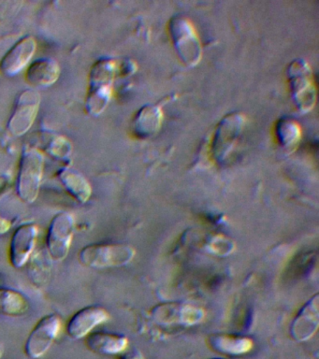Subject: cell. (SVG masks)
Wrapping results in <instances>:
<instances>
[{
  "label": "cell",
  "mask_w": 319,
  "mask_h": 359,
  "mask_svg": "<svg viewBox=\"0 0 319 359\" xmlns=\"http://www.w3.org/2000/svg\"><path fill=\"white\" fill-rule=\"evenodd\" d=\"M242 130V119L239 115H231L221 122L214 142V154L218 159L225 158Z\"/></svg>",
  "instance_id": "4fadbf2b"
},
{
  "label": "cell",
  "mask_w": 319,
  "mask_h": 359,
  "mask_svg": "<svg viewBox=\"0 0 319 359\" xmlns=\"http://www.w3.org/2000/svg\"><path fill=\"white\" fill-rule=\"evenodd\" d=\"M41 97L38 92L26 90L16 98L8 129L13 136H22L32 128L40 108Z\"/></svg>",
  "instance_id": "8992f818"
},
{
  "label": "cell",
  "mask_w": 319,
  "mask_h": 359,
  "mask_svg": "<svg viewBox=\"0 0 319 359\" xmlns=\"http://www.w3.org/2000/svg\"><path fill=\"white\" fill-rule=\"evenodd\" d=\"M109 319L108 311L99 306H88L76 311L67 325V333L74 339L85 338L95 327Z\"/></svg>",
  "instance_id": "30bf717a"
},
{
  "label": "cell",
  "mask_w": 319,
  "mask_h": 359,
  "mask_svg": "<svg viewBox=\"0 0 319 359\" xmlns=\"http://www.w3.org/2000/svg\"><path fill=\"white\" fill-rule=\"evenodd\" d=\"M204 316L203 309L184 303H166L152 311L154 320L163 325H192L200 323Z\"/></svg>",
  "instance_id": "52a82bcc"
},
{
  "label": "cell",
  "mask_w": 319,
  "mask_h": 359,
  "mask_svg": "<svg viewBox=\"0 0 319 359\" xmlns=\"http://www.w3.org/2000/svg\"><path fill=\"white\" fill-rule=\"evenodd\" d=\"M43 154L36 149L25 150L19 163L16 193L21 201L33 203L37 199L43 179Z\"/></svg>",
  "instance_id": "7a4b0ae2"
},
{
  "label": "cell",
  "mask_w": 319,
  "mask_h": 359,
  "mask_svg": "<svg viewBox=\"0 0 319 359\" xmlns=\"http://www.w3.org/2000/svg\"><path fill=\"white\" fill-rule=\"evenodd\" d=\"M170 32L182 59L187 64L197 63L200 59V42L191 25L186 20L176 18L170 24Z\"/></svg>",
  "instance_id": "9c48e42d"
},
{
  "label": "cell",
  "mask_w": 319,
  "mask_h": 359,
  "mask_svg": "<svg viewBox=\"0 0 319 359\" xmlns=\"http://www.w3.org/2000/svg\"><path fill=\"white\" fill-rule=\"evenodd\" d=\"M60 67L53 59H39L30 65L26 73L27 83L36 87H47L60 78Z\"/></svg>",
  "instance_id": "9a60e30c"
},
{
  "label": "cell",
  "mask_w": 319,
  "mask_h": 359,
  "mask_svg": "<svg viewBox=\"0 0 319 359\" xmlns=\"http://www.w3.org/2000/svg\"><path fill=\"white\" fill-rule=\"evenodd\" d=\"M29 303L20 292L0 287V314L5 316H24L29 311Z\"/></svg>",
  "instance_id": "ac0fdd59"
},
{
  "label": "cell",
  "mask_w": 319,
  "mask_h": 359,
  "mask_svg": "<svg viewBox=\"0 0 319 359\" xmlns=\"http://www.w3.org/2000/svg\"><path fill=\"white\" fill-rule=\"evenodd\" d=\"M61 320L57 314L43 316L33 327L25 345V352L30 358H40L46 355L57 338Z\"/></svg>",
  "instance_id": "5b68a950"
},
{
  "label": "cell",
  "mask_w": 319,
  "mask_h": 359,
  "mask_svg": "<svg viewBox=\"0 0 319 359\" xmlns=\"http://www.w3.org/2000/svg\"><path fill=\"white\" fill-rule=\"evenodd\" d=\"M318 294H315L301 308L290 327L294 339L305 341L313 338L319 325Z\"/></svg>",
  "instance_id": "7c38bea8"
},
{
  "label": "cell",
  "mask_w": 319,
  "mask_h": 359,
  "mask_svg": "<svg viewBox=\"0 0 319 359\" xmlns=\"http://www.w3.org/2000/svg\"><path fill=\"white\" fill-rule=\"evenodd\" d=\"M121 359H144L139 351H130L122 355Z\"/></svg>",
  "instance_id": "7402d4cb"
},
{
  "label": "cell",
  "mask_w": 319,
  "mask_h": 359,
  "mask_svg": "<svg viewBox=\"0 0 319 359\" xmlns=\"http://www.w3.org/2000/svg\"><path fill=\"white\" fill-rule=\"evenodd\" d=\"M114 66L111 61H100L90 73V88L86 109L90 114L97 115L107 106L111 97V83L113 81Z\"/></svg>",
  "instance_id": "277c9868"
},
{
  "label": "cell",
  "mask_w": 319,
  "mask_h": 359,
  "mask_svg": "<svg viewBox=\"0 0 319 359\" xmlns=\"http://www.w3.org/2000/svg\"><path fill=\"white\" fill-rule=\"evenodd\" d=\"M125 336L108 332H94L86 336V345L92 352L100 355H117L128 348Z\"/></svg>",
  "instance_id": "5bb4252c"
},
{
  "label": "cell",
  "mask_w": 319,
  "mask_h": 359,
  "mask_svg": "<svg viewBox=\"0 0 319 359\" xmlns=\"http://www.w3.org/2000/svg\"><path fill=\"white\" fill-rule=\"evenodd\" d=\"M212 359H220V358H212Z\"/></svg>",
  "instance_id": "603a6c76"
},
{
  "label": "cell",
  "mask_w": 319,
  "mask_h": 359,
  "mask_svg": "<svg viewBox=\"0 0 319 359\" xmlns=\"http://www.w3.org/2000/svg\"><path fill=\"white\" fill-rule=\"evenodd\" d=\"M37 43L32 36H26L13 45L0 62V69L4 75L12 77L18 74L32 60Z\"/></svg>",
  "instance_id": "8fae6325"
},
{
  "label": "cell",
  "mask_w": 319,
  "mask_h": 359,
  "mask_svg": "<svg viewBox=\"0 0 319 359\" xmlns=\"http://www.w3.org/2000/svg\"><path fill=\"white\" fill-rule=\"evenodd\" d=\"M61 184L80 203H86L92 195V187L88 180L80 173L69 168H63L58 172Z\"/></svg>",
  "instance_id": "e0dca14e"
},
{
  "label": "cell",
  "mask_w": 319,
  "mask_h": 359,
  "mask_svg": "<svg viewBox=\"0 0 319 359\" xmlns=\"http://www.w3.org/2000/svg\"><path fill=\"white\" fill-rule=\"evenodd\" d=\"M72 147L69 142L62 137H55L50 142L48 151L53 156L64 157L69 156Z\"/></svg>",
  "instance_id": "ffe728a7"
},
{
  "label": "cell",
  "mask_w": 319,
  "mask_h": 359,
  "mask_svg": "<svg viewBox=\"0 0 319 359\" xmlns=\"http://www.w3.org/2000/svg\"><path fill=\"white\" fill-rule=\"evenodd\" d=\"M212 350L226 355H240L248 353L253 348V341L246 337L215 334L209 338Z\"/></svg>",
  "instance_id": "2e32d148"
},
{
  "label": "cell",
  "mask_w": 319,
  "mask_h": 359,
  "mask_svg": "<svg viewBox=\"0 0 319 359\" xmlns=\"http://www.w3.org/2000/svg\"><path fill=\"white\" fill-rule=\"evenodd\" d=\"M75 220L71 213H58L52 219L46 236L47 252L53 261L61 262L68 257L74 238Z\"/></svg>",
  "instance_id": "3957f363"
},
{
  "label": "cell",
  "mask_w": 319,
  "mask_h": 359,
  "mask_svg": "<svg viewBox=\"0 0 319 359\" xmlns=\"http://www.w3.org/2000/svg\"><path fill=\"white\" fill-rule=\"evenodd\" d=\"M134 255L135 250L127 244L93 243L81 250L78 260L86 268L100 269L127 265Z\"/></svg>",
  "instance_id": "6da1fadb"
},
{
  "label": "cell",
  "mask_w": 319,
  "mask_h": 359,
  "mask_svg": "<svg viewBox=\"0 0 319 359\" xmlns=\"http://www.w3.org/2000/svg\"><path fill=\"white\" fill-rule=\"evenodd\" d=\"M38 235V226L34 224H21L13 232L9 247V259L13 268L26 265L37 243Z\"/></svg>",
  "instance_id": "ba28073f"
},
{
  "label": "cell",
  "mask_w": 319,
  "mask_h": 359,
  "mask_svg": "<svg viewBox=\"0 0 319 359\" xmlns=\"http://www.w3.org/2000/svg\"><path fill=\"white\" fill-rule=\"evenodd\" d=\"M209 248L214 254L224 255L231 254L234 249V243L231 238H225L224 236H215L210 241Z\"/></svg>",
  "instance_id": "d6986e66"
},
{
  "label": "cell",
  "mask_w": 319,
  "mask_h": 359,
  "mask_svg": "<svg viewBox=\"0 0 319 359\" xmlns=\"http://www.w3.org/2000/svg\"><path fill=\"white\" fill-rule=\"evenodd\" d=\"M11 226H12L11 222L0 216V236L6 234L11 229Z\"/></svg>",
  "instance_id": "44dd1931"
}]
</instances>
